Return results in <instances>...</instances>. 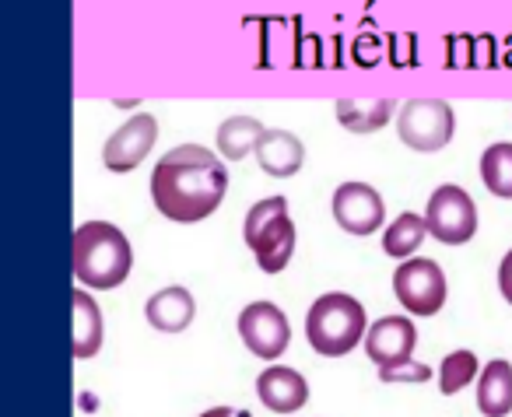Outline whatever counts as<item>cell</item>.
<instances>
[{
	"label": "cell",
	"instance_id": "cb8c5ba5",
	"mask_svg": "<svg viewBox=\"0 0 512 417\" xmlns=\"http://www.w3.org/2000/svg\"><path fill=\"white\" fill-rule=\"evenodd\" d=\"M200 417H249L246 410H235V407H211V410H204Z\"/></svg>",
	"mask_w": 512,
	"mask_h": 417
},
{
	"label": "cell",
	"instance_id": "30bf717a",
	"mask_svg": "<svg viewBox=\"0 0 512 417\" xmlns=\"http://www.w3.org/2000/svg\"><path fill=\"white\" fill-rule=\"evenodd\" d=\"M158 141V120L151 113H134L120 130H113L102 148L109 172H134Z\"/></svg>",
	"mask_w": 512,
	"mask_h": 417
},
{
	"label": "cell",
	"instance_id": "9a60e30c",
	"mask_svg": "<svg viewBox=\"0 0 512 417\" xmlns=\"http://www.w3.org/2000/svg\"><path fill=\"white\" fill-rule=\"evenodd\" d=\"M477 410L484 417H505L512 410V365L495 358L481 368L477 379Z\"/></svg>",
	"mask_w": 512,
	"mask_h": 417
},
{
	"label": "cell",
	"instance_id": "9c48e42d",
	"mask_svg": "<svg viewBox=\"0 0 512 417\" xmlns=\"http://www.w3.org/2000/svg\"><path fill=\"white\" fill-rule=\"evenodd\" d=\"M330 211L351 235H372L386 225V204L369 183H341L330 200Z\"/></svg>",
	"mask_w": 512,
	"mask_h": 417
},
{
	"label": "cell",
	"instance_id": "3957f363",
	"mask_svg": "<svg viewBox=\"0 0 512 417\" xmlns=\"http://www.w3.org/2000/svg\"><path fill=\"white\" fill-rule=\"evenodd\" d=\"M365 305L355 295L327 291L306 312V337L309 347L323 358H344L365 340Z\"/></svg>",
	"mask_w": 512,
	"mask_h": 417
},
{
	"label": "cell",
	"instance_id": "e0dca14e",
	"mask_svg": "<svg viewBox=\"0 0 512 417\" xmlns=\"http://www.w3.org/2000/svg\"><path fill=\"white\" fill-rule=\"evenodd\" d=\"M397 109L393 99H337L334 116L341 127H348L351 134H372V130L386 127Z\"/></svg>",
	"mask_w": 512,
	"mask_h": 417
},
{
	"label": "cell",
	"instance_id": "7c38bea8",
	"mask_svg": "<svg viewBox=\"0 0 512 417\" xmlns=\"http://www.w3.org/2000/svg\"><path fill=\"white\" fill-rule=\"evenodd\" d=\"M256 396L267 410L274 414H295V410L306 407L309 400V382L302 372L285 365H271L256 375Z\"/></svg>",
	"mask_w": 512,
	"mask_h": 417
},
{
	"label": "cell",
	"instance_id": "7a4b0ae2",
	"mask_svg": "<svg viewBox=\"0 0 512 417\" xmlns=\"http://www.w3.org/2000/svg\"><path fill=\"white\" fill-rule=\"evenodd\" d=\"M71 267L74 281L92 291H113L130 277L134 249L127 235L109 221H85L74 228L71 239Z\"/></svg>",
	"mask_w": 512,
	"mask_h": 417
},
{
	"label": "cell",
	"instance_id": "7402d4cb",
	"mask_svg": "<svg viewBox=\"0 0 512 417\" xmlns=\"http://www.w3.org/2000/svg\"><path fill=\"white\" fill-rule=\"evenodd\" d=\"M428 375H432V368H428V365H414V361L379 368V379H383V382H425Z\"/></svg>",
	"mask_w": 512,
	"mask_h": 417
},
{
	"label": "cell",
	"instance_id": "52a82bcc",
	"mask_svg": "<svg viewBox=\"0 0 512 417\" xmlns=\"http://www.w3.org/2000/svg\"><path fill=\"white\" fill-rule=\"evenodd\" d=\"M393 295L404 305L411 316H435V312L446 305L449 298V284L446 274L435 260H425V256H411L397 267L393 274Z\"/></svg>",
	"mask_w": 512,
	"mask_h": 417
},
{
	"label": "cell",
	"instance_id": "ac0fdd59",
	"mask_svg": "<svg viewBox=\"0 0 512 417\" xmlns=\"http://www.w3.org/2000/svg\"><path fill=\"white\" fill-rule=\"evenodd\" d=\"M428 235V221L421 214L404 211L400 218H393V225L383 228V253L390 260H411L414 253L421 249Z\"/></svg>",
	"mask_w": 512,
	"mask_h": 417
},
{
	"label": "cell",
	"instance_id": "ba28073f",
	"mask_svg": "<svg viewBox=\"0 0 512 417\" xmlns=\"http://www.w3.org/2000/svg\"><path fill=\"white\" fill-rule=\"evenodd\" d=\"M239 337L256 358L278 361L292 344V323L274 302H249L239 312Z\"/></svg>",
	"mask_w": 512,
	"mask_h": 417
},
{
	"label": "cell",
	"instance_id": "6da1fadb",
	"mask_svg": "<svg viewBox=\"0 0 512 417\" xmlns=\"http://www.w3.org/2000/svg\"><path fill=\"white\" fill-rule=\"evenodd\" d=\"M228 193V169L214 151L179 144L158 158L151 172V200L172 225H197L211 218Z\"/></svg>",
	"mask_w": 512,
	"mask_h": 417
},
{
	"label": "cell",
	"instance_id": "603a6c76",
	"mask_svg": "<svg viewBox=\"0 0 512 417\" xmlns=\"http://www.w3.org/2000/svg\"><path fill=\"white\" fill-rule=\"evenodd\" d=\"M498 291H502V298L512 305V249L502 256V263H498Z\"/></svg>",
	"mask_w": 512,
	"mask_h": 417
},
{
	"label": "cell",
	"instance_id": "8fae6325",
	"mask_svg": "<svg viewBox=\"0 0 512 417\" xmlns=\"http://www.w3.org/2000/svg\"><path fill=\"white\" fill-rule=\"evenodd\" d=\"M414 347H418V330L407 316H383L365 333V354L379 368L411 361Z\"/></svg>",
	"mask_w": 512,
	"mask_h": 417
},
{
	"label": "cell",
	"instance_id": "4fadbf2b",
	"mask_svg": "<svg viewBox=\"0 0 512 417\" xmlns=\"http://www.w3.org/2000/svg\"><path fill=\"white\" fill-rule=\"evenodd\" d=\"M256 162L267 176L274 179H288L306 165V148L292 130H264L260 141H256Z\"/></svg>",
	"mask_w": 512,
	"mask_h": 417
},
{
	"label": "cell",
	"instance_id": "ffe728a7",
	"mask_svg": "<svg viewBox=\"0 0 512 417\" xmlns=\"http://www.w3.org/2000/svg\"><path fill=\"white\" fill-rule=\"evenodd\" d=\"M481 179L488 186V193L502 200H512V144L498 141L491 148H484L481 155Z\"/></svg>",
	"mask_w": 512,
	"mask_h": 417
},
{
	"label": "cell",
	"instance_id": "277c9868",
	"mask_svg": "<svg viewBox=\"0 0 512 417\" xmlns=\"http://www.w3.org/2000/svg\"><path fill=\"white\" fill-rule=\"evenodd\" d=\"M242 239L253 249L264 274H281L295 253V225L288 218V197L256 200L242 225Z\"/></svg>",
	"mask_w": 512,
	"mask_h": 417
},
{
	"label": "cell",
	"instance_id": "5bb4252c",
	"mask_svg": "<svg viewBox=\"0 0 512 417\" xmlns=\"http://www.w3.org/2000/svg\"><path fill=\"white\" fill-rule=\"evenodd\" d=\"M193 312H197V302L183 284H169V288L155 291L144 305V316L158 333H183L193 323Z\"/></svg>",
	"mask_w": 512,
	"mask_h": 417
},
{
	"label": "cell",
	"instance_id": "5b68a950",
	"mask_svg": "<svg viewBox=\"0 0 512 417\" xmlns=\"http://www.w3.org/2000/svg\"><path fill=\"white\" fill-rule=\"evenodd\" d=\"M456 113L442 99H407L397 113V134L411 151L432 155L453 141Z\"/></svg>",
	"mask_w": 512,
	"mask_h": 417
},
{
	"label": "cell",
	"instance_id": "2e32d148",
	"mask_svg": "<svg viewBox=\"0 0 512 417\" xmlns=\"http://www.w3.org/2000/svg\"><path fill=\"white\" fill-rule=\"evenodd\" d=\"M71 305H74V358L85 361L95 358L102 347V312L95 305V298L85 288L71 291Z\"/></svg>",
	"mask_w": 512,
	"mask_h": 417
},
{
	"label": "cell",
	"instance_id": "8992f818",
	"mask_svg": "<svg viewBox=\"0 0 512 417\" xmlns=\"http://www.w3.org/2000/svg\"><path fill=\"white\" fill-rule=\"evenodd\" d=\"M428 235L446 246H463L477 235V204L463 186L442 183L425 207Z\"/></svg>",
	"mask_w": 512,
	"mask_h": 417
},
{
	"label": "cell",
	"instance_id": "d6986e66",
	"mask_svg": "<svg viewBox=\"0 0 512 417\" xmlns=\"http://www.w3.org/2000/svg\"><path fill=\"white\" fill-rule=\"evenodd\" d=\"M264 123L256 120V116H228L225 123L218 127V151L221 158L228 162H239L246 158L249 151H256V141L264 134Z\"/></svg>",
	"mask_w": 512,
	"mask_h": 417
},
{
	"label": "cell",
	"instance_id": "44dd1931",
	"mask_svg": "<svg viewBox=\"0 0 512 417\" xmlns=\"http://www.w3.org/2000/svg\"><path fill=\"white\" fill-rule=\"evenodd\" d=\"M474 379H477V354L474 351H453V354H446V358H442V365H439V389L446 396L467 389Z\"/></svg>",
	"mask_w": 512,
	"mask_h": 417
}]
</instances>
